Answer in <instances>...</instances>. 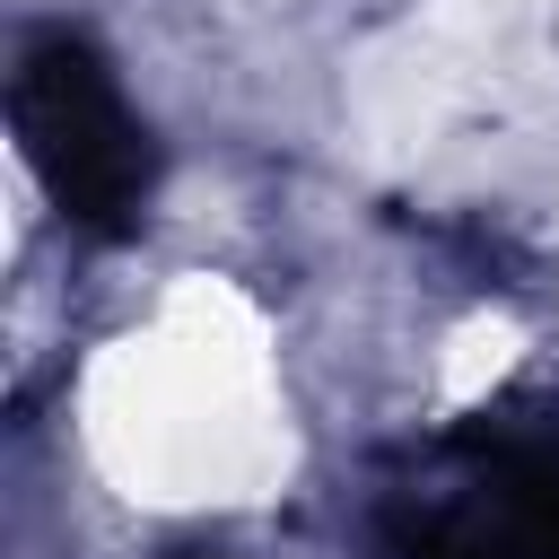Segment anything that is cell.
<instances>
[{"label":"cell","mask_w":559,"mask_h":559,"mask_svg":"<svg viewBox=\"0 0 559 559\" xmlns=\"http://www.w3.org/2000/svg\"><path fill=\"white\" fill-rule=\"evenodd\" d=\"M17 140L44 175V192L87 227V236H131L148 192H157V148L131 122L122 87L79 35H35L9 79Z\"/></svg>","instance_id":"cell-1"}]
</instances>
